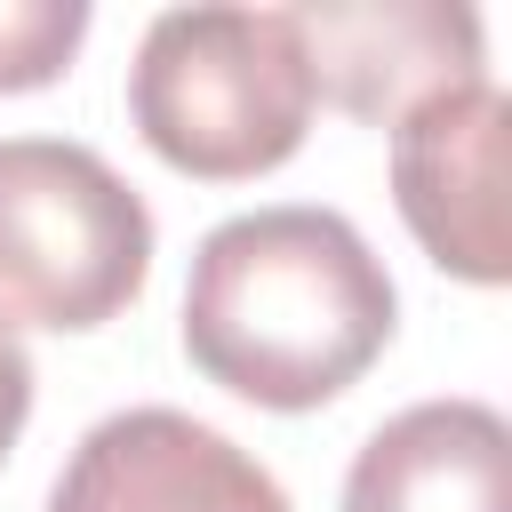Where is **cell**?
I'll use <instances>...</instances> for the list:
<instances>
[{"label":"cell","instance_id":"cell-9","mask_svg":"<svg viewBox=\"0 0 512 512\" xmlns=\"http://www.w3.org/2000/svg\"><path fill=\"white\" fill-rule=\"evenodd\" d=\"M24 416H32V352H24L16 328L0 320V464H8L16 432H24Z\"/></svg>","mask_w":512,"mask_h":512},{"label":"cell","instance_id":"cell-8","mask_svg":"<svg viewBox=\"0 0 512 512\" xmlns=\"http://www.w3.org/2000/svg\"><path fill=\"white\" fill-rule=\"evenodd\" d=\"M80 40H88V8L80 0H0V96L64 80Z\"/></svg>","mask_w":512,"mask_h":512},{"label":"cell","instance_id":"cell-2","mask_svg":"<svg viewBox=\"0 0 512 512\" xmlns=\"http://www.w3.org/2000/svg\"><path fill=\"white\" fill-rule=\"evenodd\" d=\"M312 64L288 8H168L128 64L136 136L192 184H248L296 160L312 128Z\"/></svg>","mask_w":512,"mask_h":512},{"label":"cell","instance_id":"cell-1","mask_svg":"<svg viewBox=\"0 0 512 512\" xmlns=\"http://www.w3.org/2000/svg\"><path fill=\"white\" fill-rule=\"evenodd\" d=\"M392 320V272L336 208H248L192 248L184 352L208 384L272 416H304L352 392L392 344Z\"/></svg>","mask_w":512,"mask_h":512},{"label":"cell","instance_id":"cell-6","mask_svg":"<svg viewBox=\"0 0 512 512\" xmlns=\"http://www.w3.org/2000/svg\"><path fill=\"white\" fill-rule=\"evenodd\" d=\"M288 16L312 64V96H328L368 128H400L416 104L488 80L480 16L456 0H320Z\"/></svg>","mask_w":512,"mask_h":512},{"label":"cell","instance_id":"cell-7","mask_svg":"<svg viewBox=\"0 0 512 512\" xmlns=\"http://www.w3.org/2000/svg\"><path fill=\"white\" fill-rule=\"evenodd\" d=\"M344 512H512V424L488 400H416L344 472Z\"/></svg>","mask_w":512,"mask_h":512},{"label":"cell","instance_id":"cell-3","mask_svg":"<svg viewBox=\"0 0 512 512\" xmlns=\"http://www.w3.org/2000/svg\"><path fill=\"white\" fill-rule=\"evenodd\" d=\"M152 208L72 136H0V320L104 328L144 296Z\"/></svg>","mask_w":512,"mask_h":512},{"label":"cell","instance_id":"cell-5","mask_svg":"<svg viewBox=\"0 0 512 512\" xmlns=\"http://www.w3.org/2000/svg\"><path fill=\"white\" fill-rule=\"evenodd\" d=\"M48 512H288V488L184 408H120L80 432Z\"/></svg>","mask_w":512,"mask_h":512},{"label":"cell","instance_id":"cell-4","mask_svg":"<svg viewBox=\"0 0 512 512\" xmlns=\"http://www.w3.org/2000/svg\"><path fill=\"white\" fill-rule=\"evenodd\" d=\"M504 136L512 104L496 80H464L416 104L392 128V200L416 248L472 288L512 280V224H504Z\"/></svg>","mask_w":512,"mask_h":512}]
</instances>
